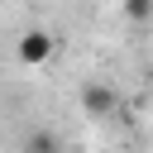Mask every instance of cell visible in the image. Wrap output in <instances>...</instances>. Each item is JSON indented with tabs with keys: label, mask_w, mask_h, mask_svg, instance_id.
Here are the masks:
<instances>
[{
	"label": "cell",
	"mask_w": 153,
	"mask_h": 153,
	"mask_svg": "<svg viewBox=\"0 0 153 153\" xmlns=\"http://www.w3.org/2000/svg\"><path fill=\"white\" fill-rule=\"evenodd\" d=\"M81 110H86L91 120H110V115L120 110V91L105 86V81H86V86H81Z\"/></svg>",
	"instance_id": "obj_1"
},
{
	"label": "cell",
	"mask_w": 153,
	"mask_h": 153,
	"mask_svg": "<svg viewBox=\"0 0 153 153\" xmlns=\"http://www.w3.org/2000/svg\"><path fill=\"white\" fill-rule=\"evenodd\" d=\"M53 33L48 29H29V33H19V62H29V67H43L48 57H53Z\"/></svg>",
	"instance_id": "obj_2"
},
{
	"label": "cell",
	"mask_w": 153,
	"mask_h": 153,
	"mask_svg": "<svg viewBox=\"0 0 153 153\" xmlns=\"http://www.w3.org/2000/svg\"><path fill=\"white\" fill-rule=\"evenodd\" d=\"M124 14H129L134 24H148V19H153V0H124Z\"/></svg>",
	"instance_id": "obj_3"
},
{
	"label": "cell",
	"mask_w": 153,
	"mask_h": 153,
	"mask_svg": "<svg viewBox=\"0 0 153 153\" xmlns=\"http://www.w3.org/2000/svg\"><path fill=\"white\" fill-rule=\"evenodd\" d=\"M24 153H57V139H53V134H33Z\"/></svg>",
	"instance_id": "obj_4"
}]
</instances>
